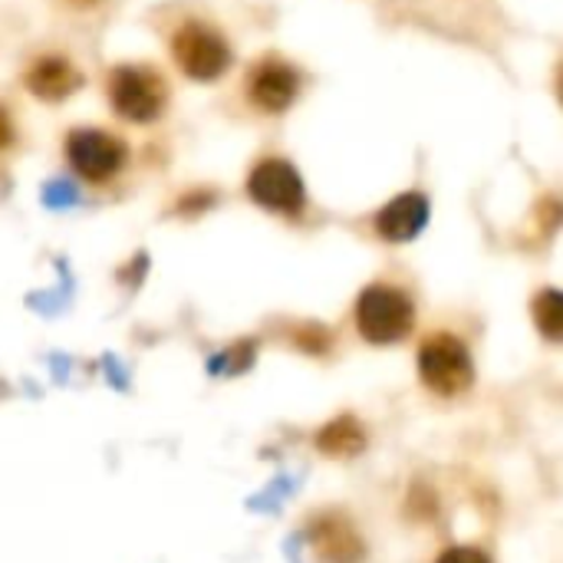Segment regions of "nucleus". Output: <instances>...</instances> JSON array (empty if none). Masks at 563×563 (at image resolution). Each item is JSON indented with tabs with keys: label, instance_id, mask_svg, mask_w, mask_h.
Masks as SVG:
<instances>
[{
	"label": "nucleus",
	"instance_id": "nucleus-6",
	"mask_svg": "<svg viewBox=\"0 0 563 563\" xmlns=\"http://www.w3.org/2000/svg\"><path fill=\"white\" fill-rule=\"evenodd\" d=\"M247 195L267 208V211H280V214H300L303 211V178L300 172L284 162V158H267L261 162L251 178H247Z\"/></svg>",
	"mask_w": 563,
	"mask_h": 563
},
{
	"label": "nucleus",
	"instance_id": "nucleus-11",
	"mask_svg": "<svg viewBox=\"0 0 563 563\" xmlns=\"http://www.w3.org/2000/svg\"><path fill=\"white\" fill-rule=\"evenodd\" d=\"M360 445H363V435H360V429L350 419L333 422L330 429H323V439H320V449L323 452H333V455H350Z\"/></svg>",
	"mask_w": 563,
	"mask_h": 563
},
{
	"label": "nucleus",
	"instance_id": "nucleus-5",
	"mask_svg": "<svg viewBox=\"0 0 563 563\" xmlns=\"http://www.w3.org/2000/svg\"><path fill=\"white\" fill-rule=\"evenodd\" d=\"M66 155H69V165L76 168L79 178L102 185L122 172L129 148L122 139H115L102 129H76L66 142Z\"/></svg>",
	"mask_w": 563,
	"mask_h": 563
},
{
	"label": "nucleus",
	"instance_id": "nucleus-9",
	"mask_svg": "<svg viewBox=\"0 0 563 563\" xmlns=\"http://www.w3.org/2000/svg\"><path fill=\"white\" fill-rule=\"evenodd\" d=\"M79 82H82V76L63 56H46L26 73V89L43 102H59V99L73 96L79 89Z\"/></svg>",
	"mask_w": 563,
	"mask_h": 563
},
{
	"label": "nucleus",
	"instance_id": "nucleus-7",
	"mask_svg": "<svg viewBox=\"0 0 563 563\" xmlns=\"http://www.w3.org/2000/svg\"><path fill=\"white\" fill-rule=\"evenodd\" d=\"M297 89H300V73L277 59V56H267L261 59L254 69H251V79H247V96L251 102L261 109V112H287L297 99Z\"/></svg>",
	"mask_w": 563,
	"mask_h": 563
},
{
	"label": "nucleus",
	"instance_id": "nucleus-10",
	"mask_svg": "<svg viewBox=\"0 0 563 563\" xmlns=\"http://www.w3.org/2000/svg\"><path fill=\"white\" fill-rule=\"evenodd\" d=\"M534 320H538V330H541L548 340H561V333H563L561 290H544V294L534 300Z\"/></svg>",
	"mask_w": 563,
	"mask_h": 563
},
{
	"label": "nucleus",
	"instance_id": "nucleus-3",
	"mask_svg": "<svg viewBox=\"0 0 563 563\" xmlns=\"http://www.w3.org/2000/svg\"><path fill=\"white\" fill-rule=\"evenodd\" d=\"M109 102L129 122H155L168 102V92L152 66H119L109 76Z\"/></svg>",
	"mask_w": 563,
	"mask_h": 563
},
{
	"label": "nucleus",
	"instance_id": "nucleus-13",
	"mask_svg": "<svg viewBox=\"0 0 563 563\" xmlns=\"http://www.w3.org/2000/svg\"><path fill=\"white\" fill-rule=\"evenodd\" d=\"M7 145H13V122H10L7 109L0 106V152H3Z\"/></svg>",
	"mask_w": 563,
	"mask_h": 563
},
{
	"label": "nucleus",
	"instance_id": "nucleus-15",
	"mask_svg": "<svg viewBox=\"0 0 563 563\" xmlns=\"http://www.w3.org/2000/svg\"><path fill=\"white\" fill-rule=\"evenodd\" d=\"M79 3H96V0H79Z\"/></svg>",
	"mask_w": 563,
	"mask_h": 563
},
{
	"label": "nucleus",
	"instance_id": "nucleus-2",
	"mask_svg": "<svg viewBox=\"0 0 563 563\" xmlns=\"http://www.w3.org/2000/svg\"><path fill=\"white\" fill-rule=\"evenodd\" d=\"M419 376L439 396H459L475 379V363L468 346L452 333H435L419 350Z\"/></svg>",
	"mask_w": 563,
	"mask_h": 563
},
{
	"label": "nucleus",
	"instance_id": "nucleus-12",
	"mask_svg": "<svg viewBox=\"0 0 563 563\" xmlns=\"http://www.w3.org/2000/svg\"><path fill=\"white\" fill-rule=\"evenodd\" d=\"M435 563H492V561H488V554H485V551H478V548H452V551H445V554H442Z\"/></svg>",
	"mask_w": 563,
	"mask_h": 563
},
{
	"label": "nucleus",
	"instance_id": "nucleus-4",
	"mask_svg": "<svg viewBox=\"0 0 563 563\" xmlns=\"http://www.w3.org/2000/svg\"><path fill=\"white\" fill-rule=\"evenodd\" d=\"M172 53H175V63L181 66V73L198 82H214L231 66L228 40L205 23H185L172 36Z\"/></svg>",
	"mask_w": 563,
	"mask_h": 563
},
{
	"label": "nucleus",
	"instance_id": "nucleus-1",
	"mask_svg": "<svg viewBox=\"0 0 563 563\" xmlns=\"http://www.w3.org/2000/svg\"><path fill=\"white\" fill-rule=\"evenodd\" d=\"M412 323H416L412 300L399 287L373 284L356 300V327L376 346L399 343L402 336H409Z\"/></svg>",
	"mask_w": 563,
	"mask_h": 563
},
{
	"label": "nucleus",
	"instance_id": "nucleus-8",
	"mask_svg": "<svg viewBox=\"0 0 563 563\" xmlns=\"http://www.w3.org/2000/svg\"><path fill=\"white\" fill-rule=\"evenodd\" d=\"M429 221V201L419 191H406L393 198L379 214H376V234L389 244L412 241Z\"/></svg>",
	"mask_w": 563,
	"mask_h": 563
},
{
	"label": "nucleus",
	"instance_id": "nucleus-14",
	"mask_svg": "<svg viewBox=\"0 0 563 563\" xmlns=\"http://www.w3.org/2000/svg\"><path fill=\"white\" fill-rule=\"evenodd\" d=\"M46 201H49V205H56V201H63V205H73V201H76V195H73V191H66V188H63V191L56 188V191H49V195H46Z\"/></svg>",
	"mask_w": 563,
	"mask_h": 563
}]
</instances>
